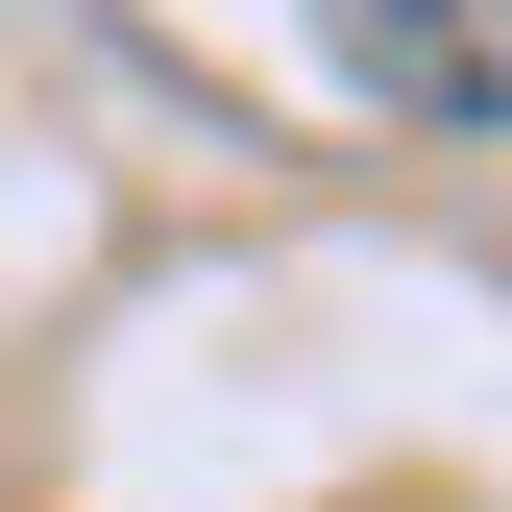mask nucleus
<instances>
[{
	"label": "nucleus",
	"mask_w": 512,
	"mask_h": 512,
	"mask_svg": "<svg viewBox=\"0 0 512 512\" xmlns=\"http://www.w3.org/2000/svg\"><path fill=\"white\" fill-rule=\"evenodd\" d=\"M317 25H342V74L415 98L439 147H488V122H512V25H488V0H317Z\"/></svg>",
	"instance_id": "f257e3e1"
}]
</instances>
